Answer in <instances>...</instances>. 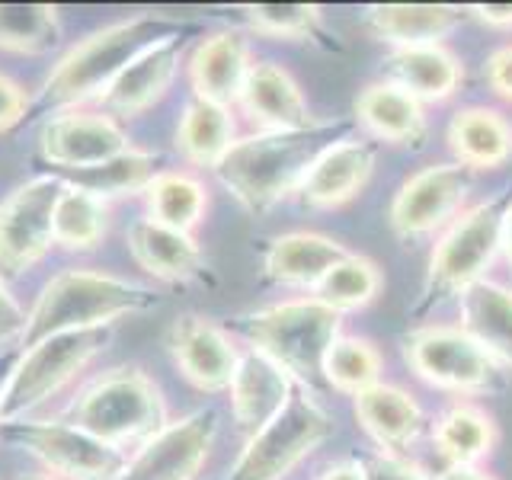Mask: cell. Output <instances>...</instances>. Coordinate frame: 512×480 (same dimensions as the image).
Instances as JSON below:
<instances>
[{"label":"cell","instance_id":"obj_20","mask_svg":"<svg viewBox=\"0 0 512 480\" xmlns=\"http://www.w3.org/2000/svg\"><path fill=\"white\" fill-rule=\"evenodd\" d=\"M295 384L298 381L288 375L279 362H272L266 352L260 349L244 352L228 388L234 423L253 436L256 429H263L272 416L285 407V400L292 397Z\"/></svg>","mask_w":512,"mask_h":480},{"label":"cell","instance_id":"obj_24","mask_svg":"<svg viewBox=\"0 0 512 480\" xmlns=\"http://www.w3.org/2000/svg\"><path fill=\"white\" fill-rule=\"evenodd\" d=\"M349 250L336 244L333 237L317 231H292L282 234L266 250V279L279 285H298V288H317V282L327 272L346 260Z\"/></svg>","mask_w":512,"mask_h":480},{"label":"cell","instance_id":"obj_40","mask_svg":"<svg viewBox=\"0 0 512 480\" xmlns=\"http://www.w3.org/2000/svg\"><path fill=\"white\" fill-rule=\"evenodd\" d=\"M26 330V311L20 308V301L10 295V288L0 279V346H7L10 340H20Z\"/></svg>","mask_w":512,"mask_h":480},{"label":"cell","instance_id":"obj_9","mask_svg":"<svg viewBox=\"0 0 512 480\" xmlns=\"http://www.w3.org/2000/svg\"><path fill=\"white\" fill-rule=\"evenodd\" d=\"M0 439L20 445L64 480H119L128 464L122 448L68 420H10L0 426Z\"/></svg>","mask_w":512,"mask_h":480},{"label":"cell","instance_id":"obj_8","mask_svg":"<svg viewBox=\"0 0 512 480\" xmlns=\"http://www.w3.org/2000/svg\"><path fill=\"white\" fill-rule=\"evenodd\" d=\"M106 343L109 327L58 333L23 349V356L13 362V372L7 381L4 423L20 420L23 413L36 410L52 394H58L71 378H77V372H84L93 356H100Z\"/></svg>","mask_w":512,"mask_h":480},{"label":"cell","instance_id":"obj_30","mask_svg":"<svg viewBox=\"0 0 512 480\" xmlns=\"http://www.w3.org/2000/svg\"><path fill=\"white\" fill-rule=\"evenodd\" d=\"M157 164H160V157L154 151L128 148L96 167L64 173V180L90 189L93 196H100V199H122V196H135V192L148 189L154 183V176L160 173Z\"/></svg>","mask_w":512,"mask_h":480},{"label":"cell","instance_id":"obj_26","mask_svg":"<svg viewBox=\"0 0 512 480\" xmlns=\"http://www.w3.org/2000/svg\"><path fill=\"white\" fill-rule=\"evenodd\" d=\"M461 20L464 10L448 4H375L365 10V26L394 48L442 45Z\"/></svg>","mask_w":512,"mask_h":480},{"label":"cell","instance_id":"obj_31","mask_svg":"<svg viewBox=\"0 0 512 480\" xmlns=\"http://www.w3.org/2000/svg\"><path fill=\"white\" fill-rule=\"evenodd\" d=\"M106 215H109L106 199L64 180L61 196L55 202V244L77 253L96 250L106 237V221H109Z\"/></svg>","mask_w":512,"mask_h":480},{"label":"cell","instance_id":"obj_44","mask_svg":"<svg viewBox=\"0 0 512 480\" xmlns=\"http://www.w3.org/2000/svg\"><path fill=\"white\" fill-rule=\"evenodd\" d=\"M436 480H493V477L474 468V464H448Z\"/></svg>","mask_w":512,"mask_h":480},{"label":"cell","instance_id":"obj_36","mask_svg":"<svg viewBox=\"0 0 512 480\" xmlns=\"http://www.w3.org/2000/svg\"><path fill=\"white\" fill-rule=\"evenodd\" d=\"M324 378L340 394H362L381 381V352L362 336H336L324 359Z\"/></svg>","mask_w":512,"mask_h":480},{"label":"cell","instance_id":"obj_21","mask_svg":"<svg viewBox=\"0 0 512 480\" xmlns=\"http://www.w3.org/2000/svg\"><path fill=\"white\" fill-rule=\"evenodd\" d=\"M237 103L253 122L263 125V132H298L314 125L298 80L276 61L253 64Z\"/></svg>","mask_w":512,"mask_h":480},{"label":"cell","instance_id":"obj_14","mask_svg":"<svg viewBox=\"0 0 512 480\" xmlns=\"http://www.w3.org/2000/svg\"><path fill=\"white\" fill-rule=\"evenodd\" d=\"M39 148L48 164L61 173H71L103 164V160L128 151L132 144H128L125 128L106 112L68 109L42 125Z\"/></svg>","mask_w":512,"mask_h":480},{"label":"cell","instance_id":"obj_35","mask_svg":"<svg viewBox=\"0 0 512 480\" xmlns=\"http://www.w3.org/2000/svg\"><path fill=\"white\" fill-rule=\"evenodd\" d=\"M314 298L324 301L336 314L359 311L365 304H372L381 292V269L368 260V256L349 253L346 260L336 263L324 279L317 282Z\"/></svg>","mask_w":512,"mask_h":480},{"label":"cell","instance_id":"obj_2","mask_svg":"<svg viewBox=\"0 0 512 480\" xmlns=\"http://www.w3.org/2000/svg\"><path fill=\"white\" fill-rule=\"evenodd\" d=\"M157 304L160 295L154 288L96 269H64L42 285L36 304L26 314L20 346L29 349L58 333L103 330L116 324L119 317L144 314L157 308Z\"/></svg>","mask_w":512,"mask_h":480},{"label":"cell","instance_id":"obj_15","mask_svg":"<svg viewBox=\"0 0 512 480\" xmlns=\"http://www.w3.org/2000/svg\"><path fill=\"white\" fill-rule=\"evenodd\" d=\"M167 349L173 365L180 368V375L192 388L208 394L231 388L240 352L234 349L231 336L215 320H208L202 314L176 317L173 327L167 330Z\"/></svg>","mask_w":512,"mask_h":480},{"label":"cell","instance_id":"obj_5","mask_svg":"<svg viewBox=\"0 0 512 480\" xmlns=\"http://www.w3.org/2000/svg\"><path fill=\"white\" fill-rule=\"evenodd\" d=\"M512 202V192H500L490 202L464 208L445 224L439 244L432 247L429 269L423 279V295L416 301L413 317H423L445 298L468 292L480 279H487V269L500 253L503 215Z\"/></svg>","mask_w":512,"mask_h":480},{"label":"cell","instance_id":"obj_3","mask_svg":"<svg viewBox=\"0 0 512 480\" xmlns=\"http://www.w3.org/2000/svg\"><path fill=\"white\" fill-rule=\"evenodd\" d=\"M164 36H170L167 20L151 13L128 16V20L96 29L45 77L39 90V109H74L87 100H100L125 64Z\"/></svg>","mask_w":512,"mask_h":480},{"label":"cell","instance_id":"obj_17","mask_svg":"<svg viewBox=\"0 0 512 480\" xmlns=\"http://www.w3.org/2000/svg\"><path fill=\"white\" fill-rule=\"evenodd\" d=\"M375 144L365 138H340L304 173L298 199L308 208H340L356 199L375 173Z\"/></svg>","mask_w":512,"mask_h":480},{"label":"cell","instance_id":"obj_32","mask_svg":"<svg viewBox=\"0 0 512 480\" xmlns=\"http://www.w3.org/2000/svg\"><path fill=\"white\" fill-rule=\"evenodd\" d=\"M432 442L448 464H474L493 452L496 426L493 420L471 404L448 407L436 426H432Z\"/></svg>","mask_w":512,"mask_h":480},{"label":"cell","instance_id":"obj_38","mask_svg":"<svg viewBox=\"0 0 512 480\" xmlns=\"http://www.w3.org/2000/svg\"><path fill=\"white\" fill-rule=\"evenodd\" d=\"M365 480H429L420 464L400 458L394 452H378L362 461Z\"/></svg>","mask_w":512,"mask_h":480},{"label":"cell","instance_id":"obj_22","mask_svg":"<svg viewBox=\"0 0 512 480\" xmlns=\"http://www.w3.org/2000/svg\"><path fill=\"white\" fill-rule=\"evenodd\" d=\"M388 84H397L420 103H442L461 84V61L445 45H413L394 48L384 58Z\"/></svg>","mask_w":512,"mask_h":480},{"label":"cell","instance_id":"obj_25","mask_svg":"<svg viewBox=\"0 0 512 480\" xmlns=\"http://www.w3.org/2000/svg\"><path fill=\"white\" fill-rule=\"evenodd\" d=\"M461 324L471 340L487 352L496 365L512 368V292L500 282L480 279L461 292Z\"/></svg>","mask_w":512,"mask_h":480},{"label":"cell","instance_id":"obj_42","mask_svg":"<svg viewBox=\"0 0 512 480\" xmlns=\"http://www.w3.org/2000/svg\"><path fill=\"white\" fill-rule=\"evenodd\" d=\"M468 13L493 29H512V4H471Z\"/></svg>","mask_w":512,"mask_h":480},{"label":"cell","instance_id":"obj_1","mask_svg":"<svg viewBox=\"0 0 512 480\" xmlns=\"http://www.w3.org/2000/svg\"><path fill=\"white\" fill-rule=\"evenodd\" d=\"M343 132V122H314L298 132H256L237 138L215 167V176L250 215H263L298 192L317 154L340 141Z\"/></svg>","mask_w":512,"mask_h":480},{"label":"cell","instance_id":"obj_27","mask_svg":"<svg viewBox=\"0 0 512 480\" xmlns=\"http://www.w3.org/2000/svg\"><path fill=\"white\" fill-rule=\"evenodd\" d=\"M448 148L461 167L493 170L512 157V125L496 109L464 106L448 122Z\"/></svg>","mask_w":512,"mask_h":480},{"label":"cell","instance_id":"obj_7","mask_svg":"<svg viewBox=\"0 0 512 480\" xmlns=\"http://www.w3.org/2000/svg\"><path fill=\"white\" fill-rule=\"evenodd\" d=\"M330 416L311 388L295 384L292 397L272 420L247 439L224 480H282L330 436Z\"/></svg>","mask_w":512,"mask_h":480},{"label":"cell","instance_id":"obj_46","mask_svg":"<svg viewBox=\"0 0 512 480\" xmlns=\"http://www.w3.org/2000/svg\"><path fill=\"white\" fill-rule=\"evenodd\" d=\"M10 372H13V362L10 359H0V426H4V394H7Z\"/></svg>","mask_w":512,"mask_h":480},{"label":"cell","instance_id":"obj_23","mask_svg":"<svg viewBox=\"0 0 512 480\" xmlns=\"http://www.w3.org/2000/svg\"><path fill=\"white\" fill-rule=\"evenodd\" d=\"M356 420L381 445V452L397 455L420 436L423 407L404 388L378 381L368 391L356 394Z\"/></svg>","mask_w":512,"mask_h":480},{"label":"cell","instance_id":"obj_12","mask_svg":"<svg viewBox=\"0 0 512 480\" xmlns=\"http://www.w3.org/2000/svg\"><path fill=\"white\" fill-rule=\"evenodd\" d=\"M471 183L474 170L461 164H432L416 170L413 176H407L391 202V231L400 240H420L426 234H436L455 215H461Z\"/></svg>","mask_w":512,"mask_h":480},{"label":"cell","instance_id":"obj_13","mask_svg":"<svg viewBox=\"0 0 512 480\" xmlns=\"http://www.w3.org/2000/svg\"><path fill=\"white\" fill-rule=\"evenodd\" d=\"M218 439V413L196 410L167 423L128 458L119 480H196Z\"/></svg>","mask_w":512,"mask_h":480},{"label":"cell","instance_id":"obj_43","mask_svg":"<svg viewBox=\"0 0 512 480\" xmlns=\"http://www.w3.org/2000/svg\"><path fill=\"white\" fill-rule=\"evenodd\" d=\"M317 480H365L362 474V461H340V464H330V468L320 474Z\"/></svg>","mask_w":512,"mask_h":480},{"label":"cell","instance_id":"obj_16","mask_svg":"<svg viewBox=\"0 0 512 480\" xmlns=\"http://www.w3.org/2000/svg\"><path fill=\"white\" fill-rule=\"evenodd\" d=\"M183 48H186L183 32H170V36L157 39L144 52H138L100 96L106 116L132 119L164 100L176 71H180Z\"/></svg>","mask_w":512,"mask_h":480},{"label":"cell","instance_id":"obj_47","mask_svg":"<svg viewBox=\"0 0 512 480\" xmlns=\"http://www.w3.org/2000/svg\"><path fill=\"white\" fill-rule=\"evenodd\" d=\"M26 480H55V477H26Z\"/></svg>","mask_w":512,"mask_h":480},{"label":"cell","instance_id":"obj_37","mask_svg":"<svg viewBox=\"0 0 512 480\" xmlns=\"http://www.w3.org/2000/svg\"><path fill=\"white\" fill-rule=\"evenodd\" d=\"M250 29L269 39H314L320 36V7L314 4H244Z\"/></svg>","mask_w":512,"mask_h":480},{"label":"cell","instance_id":"obj_10","mask_svg":"<svg viewBox=\"0 0 512 480\" xmlns=\"http://www.w3.org/2000/svg\"><path fill=\"white\" fill-rule=\"evenodd\" d=\"M410 372L429 388L452 394H487L503 384V372L468 333L458 327H420L404 336Z\"/></svg>","mask_w":512,"mask_h":480},{"label":"cell","instance_id":"obj_11","mask_svg":"<svg viewBox=\"0 0 512 480\" xmlns=\"http://www.w3.org/2000/svg\"><path fill=\"white\" fill-rule=\"evenodd\" d=\"M64 180L32 176L0 202V279L32 269L55 244V202Z\"/></svg>","mask_w":512,"mask_h":480},{"label":"cell","instance_id":"obj_45","mask_svg":"<svg viewBox=\"0 0 512 480\" xmlns=\"http://www.w3.org/2000/svg\"><path fill=\"white\" fill-rule=\"evenodd\" d=\"M500 250L506 256V263L512 266V202L506 208V215H503V234H500Z\"/></svg>","mask_w":512,"mask_h":480},{"label":"cell","instance_id":"obj_33","mask_svg":"<svg viewBox=\"0 0 512 480\" xmlns=\"http://www.w3.org/2000/svg\"><path fill=\"white\" fill-rule=\"evenodd\" d=\"M144 202H148V218L157 224H167V228L186 231L192 234V228L202 221L205 208H208V196L205 186L189 173H176V170H164L154 176V183L144 189Z\"/></svg>","mask_w":512,"mask_h":480},{"label":"cell","instance_id":"obj_19","mask_svg":"<svg viewBox=\"0 0 512 480\" xmlns=\"http://www.w3.org/2000/svg\"><path fill=\"white\" fill-rule=\"evenodd\" d=\"M250 42L244 32L237 29H224L208 36L196 45V52L189 55V84L192 96L218 106H228L240 100V90H244V80L250 74Z\"/></svg>","mask_w":512,"mask_h":480},{"label":"cell","instance_id":"obj_29","mask_svg":"<svg viewBox=\"0 0 512 480\" xmlns=\"http://www.w3.org/2000/svg\"><path fill=\"white\" fill-rule=\"evenodd\" d=\"M234 141V119L228 106L199 100V96H192L183 106L180 125H176V148L189 164L215 170Z\"/></svg>","mask_w":512,"mask_h":480},{"label":"cell","instance_id":"obj_18","mask_svg":"<svg viewBox=\"0 0 512 480\" xmlns=\"http://www.w3.org/2000/svg\"><path fill=\"white\" fill-rule=\"evenodd\" d=\"M128 253L135 256V263L154 276L157 282L167 285H186L199 282L208 276L205 253L196 244V237L186 231L167 228L151 218H138L128 228Z\"/></svg>","mask_w":512,"mask_h":480},{"label":"cell","instance_id":"obj_39","mask_svg":"<svg viewBox=\"0 0 512 480\" xmlns=\"http://www.w3.org/2000/svg\"><path fill=\"white\" fill-rule=\"evenodd\" d=\"M29 112V96L26 90L16 84L13 77L0 74V132H7V128L20 125Z\"/></svg>","mask_w":512,"mask_h":480},{"label":"cell","instance_id":"obj_4","mask_svg":"<svg viewBox=\"0 0 512 480\" xmlns=\"http://www.w3.org/2000/svg\"><path fill=\"white\" fill-rule=\"evenodd\" d=\"M64 416H68V423L87 429L90 436L116 448L148 442L154 432L170 423L164 391L138 365H119L93 378L71 400Z\"/></svg>","mask_w":512,"mask_h":480},{"label":"cell","instance_id":"obj_41","mask_svg":"<svg viewBox=\"0 0 512 480\" xmlns=\"http://www.w3.org/2000/svg\"><path fill=\"white\" fill-rule=\"evenodd\" d=\"M487 84L496 96H503V100H512V42L496 48V52L487 58Z\"/></svg>","mask_w":512,"mask_h":480},{"label":"cell","instance_id":"obj_34","mask_svg":"<svg viewBox=\"0 0 512 480\" xmlns=\"http://www.w3.org/2000/svg\"><path fill=\"white\" fill-rule=\"evenodd\" d=\"M61 39L58 10L48 4H0V52L48 55Z\"/></svg>","mask_w":512,"mask_h":480},{"label":"cell","instance_id":"obj_6","mask_svg":"<svg viewBox=\"0 0 512 480\" xmlns=\"http://www.w3.org/2000/svg\"><path fill=\"white\" fill-rule=\"evenodd\" d=\"M234 327L247 336L253 349L266 352L298 384L311 388L317 378H324V359L340 336L343 314L317 298H295L237 317Z\"/></svg>","mask_w":512,"mask_h":480},{"label":"cell","instance_id":"obj_28","mask_svg":"<svg viewBox=\"0 0 512 480\" xmlns=\"http://www.w3.org/2000/svg\"><path fill=\"white\" fill-rule=\"evenodd\" d=\"M356 119L388 144H423L426 138L423 103L388 80H375L356 96Z\"/></svg>","mask_w":512,"mask_h":480}]
</instances>
